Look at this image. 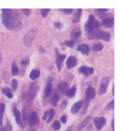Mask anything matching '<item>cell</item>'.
I'll use <instances>...</instances> for the list:
<instances>
[{"label": "cell", "mask_w": 120, "mask_h": 131, "mask_svg": "<svg viewBox=\"0 0 120 131\" xmlns=\"http://www.w3.org/2000/svg\"><path fill=\"white\" fill-rule=\"evenodd\" d=\"M2 21L3 24L6 26L7 28H9L10 30H20L22 28V23L19 20H17L14 16H12L10 10H9V12H7V9H3L2 10Z\"/></svg>", "instance_id": "cell-1"}, {"label": "cell", "mask_w": 120, "mask_h": 131, "mask_svg": "<svg viewBox=\"0 0 120 131\" xmlns=\"http://www.w3.org/2000/svg\"><path fill=\"white\" fill-rule=\"evenodd\" d=\"M100 26V22L98 21V20H96L93 15H89L87 23L85 25V30L87 33H91L93 32V31H95V29H97Z\"/></svg>", "instance_id": "cell-2"}, {"label": "cell", "mask_w": 120, "mask_h": 131, "mask_svg": "<svg viewBox=\"0 0 120 131\" xmlns=\"http://www.w3.org/2000/svg\"><path fill=\"white\" fill-rule=\"evenodd\" d=\"M88 39H97V40H104V41H109L110 40V34L108 32H104V31H93L88 35Z\"/></svg>", "instance_id": "cell-3"}, {"label": "cell", "mask_w": 120, "mask_h": 131, "mask_svg": "<svg viewBox=\"0 0 120 131\" xmlns=\"http://www.w3.org/2000/svg\"><path fill=\"white\" fill-rule=\"evenodd\" d=\"M37 31H38V29H37V28H33L32 30H30L29 32L27 33L26 35L23 37V43H24L25 45H27V46L31 45V43L33 42V41H34V39L36 38Z\"/></svg>", "instance_id": "cell-4"}, {"label": "cell", "mask_w": 120, "mask_h": 131, "mask_svg": "<svg viewBox=\"0 0 120 131\" xmlns=\"http://www.w3.org/2000/svg\"><path fill=\"white\" fill-rule=\"evenodd\" d=\"M105 118H103V117H100V118H96V119H94V125L96 126L98 130H100L101 128L104 126L105 125Z\"/></svg>", "instance_id": "cell-5"}, {"label": "cell", "mask_w": 120, "mask_h": 131, "mask_svg": "<svg viewBox=\"0 0 120 131\" xmlns=\"http://www.w3.org/2000/svg\"><path fill=\"white\" fill-rule=\"evenodd\" d=\"M38 118L36 112H32L29 115V117H28V125L30 126H35L38 124Z\"/></svg>", "instance_id": "cell-6"}, {"label": "cell", "mask_w": 120, "mask_h": 131, "mask_svg": "<svg viewBox=\"0 0 120 131\" xmlns=\"http://www.w3.org/2000/svg\"><path fill=\"white\" fill-rule=\"evenodd\" d=\"M108 83H109V78H104L101 79V83H100V93H101V94L105 93L106 91H107Z\"/></svg>", "instance_id": "cell-7"}, {"label": "cell", "mask_w": 120, "mask_h": 131, "mask_svg": "<svg viewBox=\"0 0 120 131\" xmlns=\"http://www.w3.org/2000/svg\"><path fill=\"white\" fill-rule=\"evenodd\" d=\"M79 72L80 73H82V74H85V75L88 77V75H90L94 73V69L91 68V67H85V66H83L81 68L79 69Z\"/></svg>", "instance_id": "cell-8"}, {"label": "cell", "mask_w": 120, "mask_h": 131, "mask_svg": "<svg viewBox=\"0 0 120 131\" xmlns=\"http://www.w3.org/2000/svg\"><path fill=\"white\" fill-rule=\"evenodd\" d=\"M77 64V60L76 58L74 57V56H70L69 59H68L67 60V67L69 69H71L72 67H74V66Z\"/></svg>", "instance_id": "cell-9"}, {"label": "cell", "mask_w": 120, "mask_h": 131, "mask_svg": "<svg viewBox=\"0 0 120 131\" xmlns=\"http://www.w3.org/2000/svg\"><path fill=\"white\" fill-rule=\"evenodd\" d=\"M95 94H96L95 90H94L92 87H88L87 89H86V92H85L86 98H87L88 100H91V99H93L94 97H95Z\"/></svg>", "instance_id": "cell-10"}, {"label": "cell", "mask_w": 120, "mask_h": 131, "mask_svg": "<svg viewBox=\"0 0 120 131\" xmlns=\"http://www.w3.org/2000/svg\"><path fill=\"white\" fill-rule=\"evenodd\" d=\"M83 103H84V101H82V100H80V101H78L77 103H75V104L72 106V107H71V112L73 114H76L77 112H79L80 108H81V107L83 106Z\"/></svg>", "instance_id": "cell-11"}, {"label": "cell", "mask_w": 120, "mask_h": 131, "mask_svg": "<svg viewBox=\"0 0 120 131\" xmlns=\"http://www.w3.org/2000/svg\"><path fill=\"white\" fill-rule=\"evenodd\" d=\"M57 53V52H56ZM65 58H66V56L65 55H59L58 53H57V58H56V66H57V69H58V71H60L61 70V65H62V62H63V60H65Z\"/></svg>", "instance_id": "cell-12"}, {"label": "cell", "mask_w": 120, "mask_h": 131, "mask_svg": "<svg viewBox=\"0 0 120 131\" xmlns=\"http://www.w3.org/2000/svg\"><path fill=\"white\" fill-rule=\"evenodd\" d=\"M77 50L80 51L82 54H84V55H87L88 53H89V47H88L86 45H80L77 46Z\"/></svg>", "instance_id": "cell-13"}, {"label": "cell", "mask_w": 120, "mask_h": 131, "mask_svg": "<svg viewBox=\"0 0 120 131\" xmlns=\"http://www.w3.org/2000/svg\"><path fill=\"white\" fill-rule=\"evenodd\" d=\"M114 24V18H105L102 22V25L106 27H111Z\"/></svg>", "instance_id": "cell-14"}, {"label": "cell", "mask_w": 120, "mask_h": 131, "mask_svg": "<svg viewBox=\"0 0 120 131\" xmlns=\"http://www.w3.org/2000/svg\"><path fill=\"white\" fill-rule=\"evenodd\" d=\"M13 114H14L15 120H16L17 124L18 125H20L21 124V113H20V111H19V110H18L16 107H13Z\"/></svg>", "instance_id": "cell-15"}, {"label": "cell", "mask_w": 120, "mask_h": 131, "mask_svg": "<svg viewBox=\"0 0 120 131\" xmlns=\"http://www.w3.org/2000/svg\"><path fill=\"white\" fill-rule=\"evenodd\" d=\"M52 92H53V86L51 83H48L45 87V92H44V95L46 97H49V96L52 94Z\"/></svg>", "instance_id": "cell-16"}, {"label": "cell", "mask_w": 120, "mask_h": 131, "mask_svg": "<svg viewBox=\"0 0 120 131\" xmlns=\"http://www.w3.org/2000/svg\"><path fill=\"white\" fill-rule=\"evenodd\" d=\"M58 89L62 93H66V92H68V90H69V88H68V84L66 83V82H62V83H60L58 85Z\"/></svg>", "instance_id": "cell-17"}, {"label": "cell", "mask_w": 120, "mask_h": 131, "mask_svg": "<svg viewBox=\"0 0 120 131\" xmlns=\"http://www.w3.org/2000/svg\"><path fill=\"white\" fill-rule=\"evenodd\" d=\"M39 74H41L39 71H38V70H33V71L30 73L29 78H30V79H32V80H36V79L39 77Z\"/></svg>", "instance_id": "cell-18"}, {"label": "cell", "mask_w": 120, "mask_h": 131, "mask_svg": "<svg viewBox=\"0 0 120 131\" xmlns=\"http://www.w3.org/2000/svg\"><path fill=\"white\" fill-rule=\"evenodd\" d=\"M58 101H59V95L58 94H56V93H55V94H54L50 99L51 105H53V106H55V107L57 105V102Z\"/></svg>", "instance_id": "cell-19"}, {"label": "cell", "mask_w": 120, "mask_h": 131, "mask_svg": "<svg viewBox=\"0 0 120 131\" xmlns=\"http://www.w3.org/2000/svg\"><path fill=\"white\" fill-rule=\"evenodd\" d=\"M5 105L0 104V125H2V121H3V115L5 111Z\"/></svg>", "instance_id": "cell-20"}, {"label": "cell", "mask_w": 120, "mask_h": 131, "mask_svg": "<svg viewBox=\"0 0 120 131\" xmlns=\"http://www.w3.org/2000/svg\"><path fill=\"white\" fill-rule=\"evenodd\" d=\"M2 92H3V93H5L6 94V96L8 97V98L11 99L12 97H13V94H12L11 91L9 89V88H5V89L2 90Z\"/></svg>", "instance_id": "cell-21"}, {"label": "cell", "mask_w": 120, "mask_h": 131, "mask_svg": "<svg viewBox=\"0 0 120 131\" xmlns=\"http://www.w3.org/2000/svg\"><path fill=\"white\" fill-rule=\"evenodd\" d=\"M81 13H82V9H79L78 10H77L76 13H75V15H74V18H73L74 24H75V23H78V22L80 21V16H81Z\"/></svg>", "instance_id": "cell-22"}, {"label": "cell", "mask_w": 120, "mask_h": 131, "mask_svg": "<svg viewBox=\"0 0 120 131\" xmlns=\"http://www.w3.org/2000/svg\"><path fill=\"white\" fill-rule=\"evenodd\" d=\"M75 92H76V87H72V88H70V90H68V92H66L67 93V95L69 97H73L74 94H75Z\"/></svg>", "instance_id": "cell-23"}, {"label": "cell", "mask_w": 120, "mask_h": 131, "mask_svg": "<svg viewBox=\"0 0 120 131\" xmlns=\"http://www.w3.org/2000/svg\"><path fill=\"white\" fill-rule=\"evenodd\" d=\"M18 71H19V69H18L17 65H16L15 63H13L11 66V74H13V75H17Z\"/></svg>", "instance_id": "cell-24"}, {"label": "cell", "mask_w": 120, "mask_h": 131, "mask_svg": "<svg viewBox=\"0 0 120 131\" xmlns=\"http://www.w3.org/2000/svg\"><path fill=\"white\" fill-rule=\"evenodd\" d=\"M80 35H81V31L79 29H74L72 31V33H71L72 38H78V37H80Z\"/></svg>", "instance_id": "cell-25"}, {"label": "cell", "mask_w": 120, "mask_h": 131, "mask_svg": "<svg viewBox=\"0 0 120 131\" xmlns=\"http://www.w3.org/2000/svg\"><path fill=\"white\" fill-rule=\"evenodd\" d=\"M102 45H100V43H97V45H94L93 47H92V49H93V51H100L102 50Z\"/></svg>", "instance_id": "cell-26"}, {"label": "cell", "mask_w": 120, "mask_h": 131, "mask_svg": "<svg viewBox=\"0 0 120 131\" xmlns=\"http://www.w3.org/2000/svg\"><path fill=\"white\" fill-rule=\"evenodd\" d=\"M48 112H49V118L47 119V123H50L51 120L54 118V115H55V110H50Z\"/></svg>", "instance_id": "cell-27"}, {"label": "cell", "mask_w": 120, "mask_h": 131, "mask_svg": "<svg viewBox=\"0 0 120 131\" xmlns=\"http://www.w3.org/2000/svg\"><path fill=\"white\" fill-rule=\"evenodd\" d=\"M49 12H50V9H42L41 10V16H42V17H47V15H48Z\"/></svg>", "instance_id": "cell-28"}, {"label": "cell", "mask_w": 120, "mask_h": 131, "mask_svg": "<svg viewBox=\"0 0 120 131\" xmlns=\"http://www.w3.org/2000/svg\"><path fill=\"white\" fill-rule=\"evenodd\" d=\"M60 127H61V125H60V123H59L58 121H56V122L53 124V128L55 130H59Z\"/></svg>", "instance_id": "cell-29"}, {"label": "cell", "mask_w": 120, "mask_h": 131, "mask_svg": "<svg viewBox=\"0 0 120 131\" xmlns=\"http://www.w3.org/2000/svg\"><path fill=\"white\" fill-rule=\"evenodd\" d=\"M10 130H11V125H10V124H8V125L0 128V131H10Z\"/></svg>", "instance_id": "cell-30"}, {"label": "cell", "mask_w": 120, "mask_h": 131, "mask_svg": "<svg viewBox=\"0 0 120 131\" xmlns=\"http://www.w3.org/2000/svg\"><path fill=\"white\" fill-rule=\"evenodd\" d=\"M11 86H12V90H13V91H16V90H17L18 83H17V80H16V79H12Z\"/></svg>", "instance_id": "cell-31"}, {"label": "cell", "mask_w": 120, "mask_h": 131, "mask_svg": "<svg viewBox=\"0 0 120 131\" xmlns=\"http://www.w3.org/2000/svg\"><path fill=\"white\" fill-rule=\"evenodd\" d=\"M90 119H91V117H90V116H88L87 118L85 119V121H84V122H83L82 124H81V125H80V126H79L80 129H81V128L84 127V126H85V124H87V123L89 122V121H90Z\"/></svg>", "instance_id": "cell-32"}, {"label": "cell", "mask_w": 120, "mask_h": 131, "mask_svg": "<svg viewBox=\"0 0 120 131\" xmlns=\"http://www.w3.org/2000/svg\"><path fill=\"white\" fill-rule=\"evenodd\" d=\"M114 107V101L113 100V101L110 102V104L107 105V107H106V110H113Z\"/></svg>", "instance_id": "cell-33"}, {"label": "cell", "mask_w": 120, "mask_h": 131, "mask_svg": "<svg viewBox=\"0 0 120 131\" xmlns=\"http://www.w3.org/2000/svg\"><path fill=\"white\" fill-rule=\"evenodd\" d=\"M65 45H67V46H69V47H72L74 45V42L73 41H66V42H65Z\"/></svg>", "instance_id": "cell-34"}, {"label": "cell", "mask_w": 120, "mask_h": 131, "mask_svg": "<svg viewBox=\"0 0 120 131\" xmlns=\"http://www.w3.org/2000/svg\"><path fill=\"white\" fill-rule=\"evenodd\" d=\"M23 14L26 15V16H29L30 15V9H23Z\"/></svg>", "instance_id": "cell-35"}, {"label": "cell", "mask_w": 120, "mask_h": 131, "mask_svg": "<svg viewBox=\"0 0 120 131\" xmlns=\"http://www.w3.org/2000/svg\"><path fill=\"white\" fill-rule=\"evenodd\" d=\"M60 120H61V122L63 123V124H66V123H67V117L65 116V115H63V116H61V118H60Z\"/></svg>", "instance_id": "cell-36"}, {"label": "cell", "mask_w": 120, "mask_h": 131, "mask_svg": "<svg viewBox=\"0 0 120 131\" xmlns=\"http://www.w3.org/2000/svg\"><path fill=\"white\" fill-rule=\"evenodd\" d=\"M62 12H66V13H71V12H73V9H62Z\"/></svg>", "instance_id": "cell-37"}, {"label": "cell", "mask_w": 120, "mask_h": 131, "mask_svg": "<svg viewBox=\"0 0 120 131\" xmlns=\"http://www.w3.org/2000/svg\"><path fill=\"white\" fill-rule=\"evenodd\" d=\"M28 58H26V59H25V60H22V64H23V65H26L27 63H28Z\"/></svg>", "instance_id": "cell-38"}, {"label": "cell", "mask_w": 120, "mask_h": 131, "mask_svg": "<svg viewBox=\"0 0 120 131\" xmlns=\"http://www.w3.org/2000/svg\"><path fill=\"white\" fill-rule=\"evenodd\" d=\"M55 27H57V28H60L62 26H61V24H60V23H55Z\"/></svg>", "instance_id": "cell-39"}, {"label": "cell", "mask_w": 120, "mask_h": 131, "mask_svg": "<svg viewBox=\"0 0 120 131\" xmlns=\"http://www.w3.org/2000/svg\"><path fill=\"white\" fill-rule=\"evenodd\" d=\"M48 113H49V112H48V111H46V112L44 113L43 117H42V119H43V120H46V118L48 117Z\"/></svg>", "instance_id": "cell-40"}, {"label": "cell", "mask_w": 120, "mask_h": 131, "mask_svg": "<svg viewBox=\"0 0 120 131\" xmlns=\"http://www.w3.org/2000/svg\"><path fill=\"white\" fill-rule=\"evenodd\" d=\"M98 12H107V9H98Z\"/></svg>", "instance_id": "cell-41"}, {"label": "cell", "mask_w": 120, "mask_h": 131, "mask_svg": "<svg viewBox=\"0 0 120 131\" xmlns=\"http://www.w3.org/2000/svg\"><path fill=\"white\" fill-rule=\"evenodd\" d=\"M66 105H67V102L64 101V103H63V107H66Z\"/></svg>", "instance_id": "cell-42"}]
</instances>
